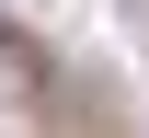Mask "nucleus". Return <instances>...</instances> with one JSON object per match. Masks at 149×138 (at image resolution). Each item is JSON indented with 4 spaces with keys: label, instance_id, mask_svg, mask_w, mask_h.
Listing matches in <instances>:
<instances>
[{
    "label": "nucleus",
    "instance_id": "f257e3e1",
    "mask_svg": "<svg viewBox=\"0 0 149 138\" xmlns=\"http://www.w3.org/2000/svg\"><path fill=\"white\" fill-rule=\"evenodd\" d=\"M0 138H126V115L92 69H69L57 46L0 23Z\"/></svg>",
    "mask_w": 149,
    "mask_h": 138
}]
</instances>
